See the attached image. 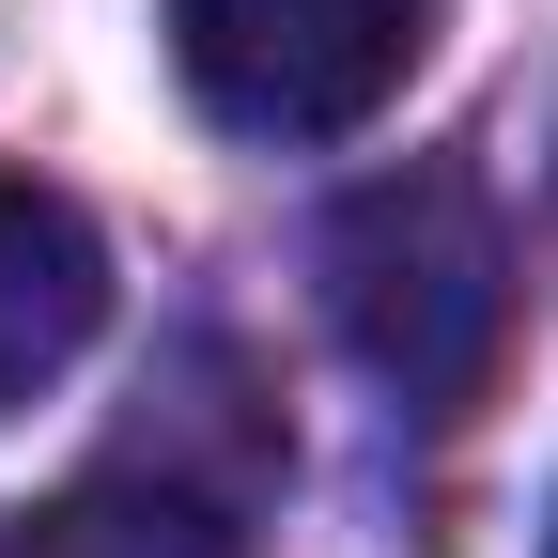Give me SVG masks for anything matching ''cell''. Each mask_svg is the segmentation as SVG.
<instances>
[{
	"mask_svg": "<svg viewBox=\"0 0 558 558\" xmlns=\"http://www.w3.org/2000/svg\"><path fill=\"white\" fill-rule=\"evenodd\" d=\"M326 311L418 418H465L497 388V357H512V233H497V202L450 156L373 171L326 218Z\"/></svg>",
	"mask_w": 558,
	"mask_h": 558,
	"instance_id": "6da1fadb",
	"label": "cell"
},
{
	"mask_svg": "<svg viewBox=\"0 0 558 558\" xmlns=\"http://www.w3.org/2000/svg\"><path fill=\"white\" fill-rule=\"evenodd\" d=\"M0 558H248V527L171 481H62V497L0 512Z\"/></svg>",
	"mask_w": 558,
	"mask_h": 558,
	"instance_id": "277c9868",
	"label": "cell"
},
{
	"mask_svg": "<svg viewBox=\"0 0 558 558\" xmlns=\"http://www.w3.org/2000/svg\"><path fill=\"white\" fill-rule=\"evenodd\" d=\"M543 558H558V512H543Z\"/></svg>",
	"mask_w": 558,
	"mask_h": 558,
	"instance_id": "5b68a950",
	"label": "cell"
},
{
	"mask_svg": "<svg viewBox=\"0 0 558 558\" xmlns=\"http://www.w3.org/2000/svg\"><path fill=\"white\" fill-rule=\"evenodd\" d=\"M418 47L435 0H171V62L233 140H357Z\"/></svg>",
	"mask_w": 558,
	"mask_h": 558,
	"instance_id": "7a4b0ae2",
	"label": "cell"
},
{
	"mask_svg": "<svg viewBox=\"0 0 558 558\" xmlns=\"http://www.w3.org/2000/svg\"><path fill=\"white\" fill-rule=\"evenodd\" d=\"M94 326H109V233H94L62 186L0 171V418L78 373Z\"/></svg>",
	"mask_w": 558,
	"mask_h": 558,
	"instance_id": "3957f363",
	"label": "cell"
}]
</instances>
